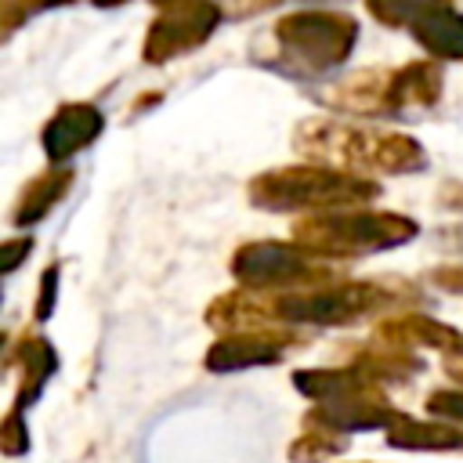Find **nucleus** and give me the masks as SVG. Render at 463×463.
Returning <instances> with one entry per match:
<instances>
[{
  "instance_id": "1",
  "label": "nucleus",
  "mask_w": 463,
  "mask_h": 463,
  "mask_svg": "<svg viewBox=\"0 0 463 463\" xmlns=\"http://www.w3.org/2000/svg\"><path fill=\"white\" fill-rule=\"evenodd\" d=\"M297 391L315 402L307 412V423L354 434V430H387L398 416L373 376L354 369H300L293 376Z\"/></svg>"
},
{
  "instance_id": "2",
  "label": "nucleus",
  "mask_w": 463,
  "mask_h": 463,
  "mask_svg": "<svg viewBox=\"0 0 463 463\" xmlns=\"http://www.w3.org/2000/svg\"><path fill=\"white\" fill-rule=\"evenodd\" d=\"M358 36L354 18L336 11H297L286 14L275 25L279 58L271 69H279L289 80H318L344 65Z\"/></svg>"
},
{
  "instance_id": "3",
  "label": "nucleus",
  "mask_w": 463,
  "mask_h": 463,
  "mask_svg": "<svg viewBox=\"0 0 463 463\" xmlns=\"http://www.w3.org/2000/svg\"><path fill=\"white\" fill-rule=\"evenodd\" d=\"M376 195V184L358 174H340L326 166L268 170L250 181V199L260 210H340Z\"/></svg>"
},
{
  "instance_id": "4",
  "label": "nucleus",
  "mask_w": 463,
  "mask_h": 463,
  "mask_svg": "<svg viewBox=\"0 0 463 463\" xmlns=\"http://www.w3.org/2000/svg\"><path fill=\"white\" fill-rule=\"evenodd\" d=\"M412 235H416V221L380 210H336L297 224V246L311 250L315 257H358V253L394 250Z\"/></svg>"
},
{
  "instance_id": "5",
  "label": "nucleus",
  "mask_w": 463,
  "mask_h": 463,
  "mask_svg": "<svg viewBox=\"0 0 463 463\" xmlns=\"http://www.w3.org/2000/svg\"><path fill=\"white\" fill-rule=\"evenodd\" d=\"M232 275L253 293H268V289L286 293V289H311L318 279H329L333 271L326 264H318L315 253L304 246L246 242L232 257Z\"/></svg>"
},
{
  "instance_id": "6",
  "label": "nucleus",
  "mask_w": 463,
  "mask_h": 463,
  "mask_svg": "<svg viewBox=\"0 0 463 463\" xmlns=\"http://www.w3.org/2000/svg\"><path fill=\"white\" fill-rule=\"evenodd\" d=\"M217 25H221L217 0H170V4H163V14L152 22L141 51L152 65H163V61L206 43Z\"/></svg>"
},
{
  "instance_id": "7",
  "label": "nucleus",
  "mask_w": 463,
  "mask_h": 463,
  "mask_svg": "<svg viewBox=\"0 0 463 463\" xmlns=\"http://www.w3.org/2000/svg\"><path fill=\"white\" fill-rule=\"evenodd\" d=\"M101 130H105V116H101L98 105L69 101V105H61V109L47 119L40 141H43V152H47L51 163H65V159H72L80 148H87Z\"/></svg>"
},
{
  "instance_id": "8",
  "label": "nucleus",
  "mask_w": 463,
  "mask_h": 463,
  "mask_svg": "<svg viewBox=\"0 0 463 463\" xmlns=\"http://www.w3.org/2000/svg\"><path fill=\"white\" fill-rule=\"evenodd\" d=\"M286 344L289 340L279 333L239 329L206 351V369L210 373H239V369H253V365H275L282 358Z\"/></svg>"
},
{
  "instance_id": "9",
  "label": "nucleus",
  "mask_w": 463,
  "mask_h": 463,
  "mask_svg": "<svg viewBox=\"0 0 463 463\" xmlns=\"http://www.w3.org/2000/svg\"><path fill=\"white\" fill-rule=\"evenodd\" d=\"M438 94H441V72L434 69V61H416V65L398 69L394 76H387L383 116L423 112L438 101Z\"/></svg>"
},
{
  "instance_id": "10",
  "label": "nucleus",
  "mask_w": 463,
  "mask_h": 463,
  "mask_svg": "<svg viewBox=\"0 0 463 463\" xmlns=\"http://www.w3.org/2000/svg\"><path fill=\"white\" fill-rule=\"evenodd\" d=\"M383 438L391 449H409V452H463V427L445 420H412L398 412L383 430Z\"/></svg>"
},
{
  "instance_id": "11",
  "label": "nucleus",
  "mask_w": 463,
  "mask_h": 463,
  "mask_svg": "<svg viewBox=\"0 0 463 463\" xmlns=\"http://www.w3.org/2000/svg\"><path fill=\"white\" fill-rule=\"evenodd\" d=\"M409 33H412L434 58L463 61V14H459L449 0L434 4L430 11H423V14L409 25Z\"/></svg>"
},
{
  "instance_id": "12",
  "label": "nucleus",
  "mask_w": 463,
  "mask_h": 463,
  "mask_svg": "<svg viewBox=\"0 0 463 463\" xmlns=\"http://www.w3.org/2000/svg\"><path fill=\"white\" fill-rule=\"evenodd\" d=\"M391 344L398 347H409V344H420V347H438L445 354H463V333H456L452 326H441L427 315H402V318H391L383 329H380Z\"/></svg>"
},
{
  "instance_id": "13",
  "label": "nucleus",
  "mask_w": 463,
  "mask_h": 463,
  "mask_svg": "<svg viewBox=\"0 0 463 463\" xmlns=\"http://www.w3.org/2000/svg\"><path fill=\"white\" fill-rule=\"evenodd\" d=\"M18 358H22V387H18V398H14L11 409L25 412V409L40 398L43 383L54 376V369H58V351L51 347V340L29 336V340L22 344V351H18Z\"/></svg>"
},
{
  "instance_id": "14",
  "label": "nucleus",
  "mask_w": 463,
  "mask_h": 463,
  "mask_svg": "<svg viewBox=\"0 0 463 463\" xmlns=\"http://www.w3.org/2000/svg\"><path fill=\"white\" fill-rule=\"evenodd\" d=\"M69 184H72V170L69 166H61V170H51V174H43V177H36L25 192H22V199H18V206H14V224L18 228H29V224H40L51 210H54V203L69 192Z\"/></svg>"
},
{
  "instance_id": "15",
  "label": "nucleus",
  "mask_w": 463,
  "mask_h": 463,
  "mask_svg": "<svg viewBox=\"0 0 463 463\" xmlns=\"http://www.w3.org/2000/svg\"><path fill=\"white\" fill-rule=\"evenodd\" d=\"M344 441H347V434L311 423V427L289 445V459H293V463H322V459L336 456V452L344 449Z\"/></svg>"
},
{
  "instance_id": "16",
  "label": "nucleus",
  "mask_w": 463,
  "mask_h": 463,
  "mask_svg": "<svg viewBox=\"0 0 463 463\" xmlns=\"http://www.w3.org/2000/svg\"><path fill=\"white\" fill-rule=\"evenodd\" d=\"M365 4L376 22H383L391 29H409L423 11H430L441 0H365Z\"/></svg>"
},
{
  "instance_id": "17",
  "label": "nucleus",
  "mask_w": 463,
  "mask_h": 463,
  "mask_svg": "<svg viewBox=\"0 0 463 463\" xmlns=\"http://www.w3.org/2000/svg\"><path fill=\"white\" fill-rule=\"evenodd\" d=\"M427 412L434 420H445V423L463 427V391L459 387H441V391L427 394Z\"/></svg>"
},
{
  "instance_id": "18",
  "label": "nucleus",
  "mask_w": 463,
  "mask_h": 463,
  "mask_svg": "<svg viewBox=\"0 0 463 463\" xmlns=\"http://www.w3.org/2000/svg\"><path fill=\"white\" fill-rule=\"evenodd\" d=\"M0 441H4V452H7V456H22V452L29 449V430H25V423H22V412H18V409H11V412H7L4 430H0Z\"/></svg>"
},
{
  "instance_id": "19",
  "label": "nucleus",
  "mask_w": 463,
  "mask_h": 463,
  "mask_svg": "<svg viewBox=\"0 0 463 463\" xmlns=\"http://www.w3.org/2000/svg\"><path fill=\"white\" fill-rule=\"evenodd\" d=\"M54 297H58V264H51L40 275V300H36V322H47L54 311Z\"/></svg>"
},
{
  "instance_id": "20",
  "label": "nucleus",
  "mask_w": 463,
  "mask_h": 463,
  "mask_svg": "<svg viewBox=\"0 0 463 463\" xmlns=\"http://www.w3.org/2000/svg\"><path fill=\"white\" fill-rule=\"evenodd\" d=\"M61 4H72V0H11L4 25L11 29L14 22H22V18H29V14H40V11H51V7H61Z\"/></svg>"
},
{
  "instance_id": "21",
  "label": "nucleus",
  "mask_w": 463,
  "mask_h": 463,
  "mask_svg": "<svg viewBox=\"0 0 463 463\" xmlns=\"http://www.w3.org/2000/svg\"><path fill=\"white\" fill-rule=\"evenodd\" d=\"M29 250H33V239H29V235L7 239V242H4V275H11V271L22 264V257H29Z\"/></svg>"
},
{
  "instance_id": "22",
  "label": "nucleus",
  "mask_w": 463,
  "mask_h": 463,
  "mask_svg": "<svg viewBox=\"0 0 463 463\" xmlns=\"http://www.w3.org/2000/svg\"><path fill=\"white\" fill-rule=\"evenodd\" d=\"M430 282H438V286L449 289V293H463V264H449V268L434 271Z\"/></svg>"
},
{
  "instance_id": "23",
  "label": "nucleus",
  "mask_w": 463,
  "mask_h": 463,
  "mask_svg": "<svg viewBox=\"0 0 463 463\" xmlns=\"http://www.w3.org/2000/svg\"><path fill=\"white\" fill-rule=\"evenodd\" d=\"M438 242H441L445 250H459V253H463V228H445V232L438 235Z\"/></svg>"
},
{
  "instance_id": "24",
  "label": "nucleus",
  "mask_w": 463,
  "mask_h": 463,
  "mask_svg": "<svg viewBox=\"0 0 463 463\" xmlns=\"http://www.w3.org/2000/svg\"><path fill=\"white\" fill-rule=\"evenodd\" d=\"M441 199H445V206L463 210V184H459V181H456V184H449V188L441 192Z\"/></svg>"
},
{
  "instance_id": "25",
  "label": "nucleus",
  "mask_w": 463,
  "mask_h": 463,
  "mask_svg": "<svg viewBox=\"0 0 463 463\" xmlns=\"http://www.w3.org/2000/svg\"><path fill=\"white\" fill-rule=\"evenodd\" d=\"M94 4H101V7H112V4H123V0H94Z\"/></svg>"
},
{
  "instance_id": "26",
  "label": "nucleus",
  "mask_w": 463,
  "mask_h": 463,
  "mask_svg": "<svg viewBox=\"0 0 463 463\" xmlns=\"http://www.w3.org/2000/svg\"><path fill=\"white\" fill-rule=\"evenodd\" d=\"M449 373H456V376L463 380V369H459V365H449Z\"/></svg>"
}]
</instances>
